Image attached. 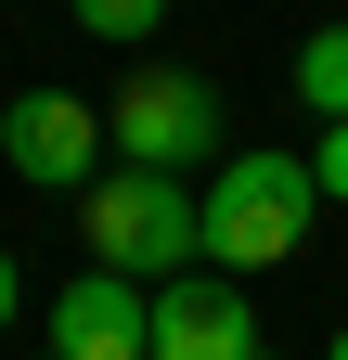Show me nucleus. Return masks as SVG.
I'll return each instance as SVG.
<instances>
[{
    "mask_svg": "<svg viewBox=\"0 0 348 360\" xmlns=\"http://www.w3.org/2000/svg\"><path fill=\"white\" fill-rule=\"evenodd\" d=\"M310 206H323V180H310V155H220L206 167V270H284L297 257V232H310Z\"/></svg>",
    "mask_w": 348,
    "mask_h": 360,
    "instance_id": "f257e3e1",
    "label": "nucleus"
},
{
    "mask_svg": "<svg viewBox=\"0 0 348 360\" xmlns=\"http://www.w3.org/2000/svg\"><path fill=\"white\" fill-rule=\"evenodd\" d=\"M206 193L168 167H104L91 180V270H129V283H181V270H206Z\"/></svg>",
    "mask_w": 348,
    "mask_h": 360,
    "instance_id": "f03ea898",
    "label": "nucleus"
},
{
    "mask_svg": "<svg viewBox=\"0 0 348 360\" xmlns=\"http://www.w3.org/2000/svg\"><path fill=\"white\" fill-rule=\"evenodd\" d=\"M104 129H116V167H168V180H194L206 155H220V90H206L194 65H142L104 103Z\"/></svg>",
    "mask_w": 348,
    "mask_h": 360,
    "instance_id": "7ed1b4c3",
    "label": "nucleus"
},
{
    "mask_svg": "<svg viewBox=\"0 0 348 360\" xmlns=\"http://www.w3.org/2000/svg\"><path fill=\"white\" fill-rule=\"evenodd\" d=\"M0 167L39 180V193H91L116 167V129H104L91 90H13V103H0Z\"/></svg>",
    "mask_w": 348,
    "mask_h": 360,
    "instance_id": "20e7f679",
    "label": "nucleus"
},
{
    "mask_svg": "<svg viewBox=\"0 0 348 360\" xmlns=\"http://www.w3.org/2000/svg\"><path fill=\"white\" fill-rule=\"evenodd\" d=\"M155 360H271V322L232 270H181L155 283Z\"/></svg>",
    "mask_w": 348,
    "mask_h": 360,
    "instance_id": "39448f33",
    "label": "nucleus"
},
{
    "mask_svg": "<svg viewBox=\"0 0 348 360\" xmlns=\"http://www.w3.org/2000/svg\"><path fill=\"white\" fill-rule=\"evenodd\" d=\"M52 360H155V283L77 270V283L52 296Z\"/></svg>",
    "mask_w": 348,
    "mask_h": 360,
    "instance_id": "423d86ee",
    "label": "nucleus"
},
{
    "mask_svg": "<svg viewBox=\"0 0 348 360\" xmlns=\"http://www.w3.org/2000/svg\"><path fill=\"white\" fill-rule=\"evenodd\" d=\"M297 103H323V129L348 116V13H335V26H310V39H297Z\"/></svg>",
    "mask_w": 348,
    "mask_h": 360,
    "instance_id": "0eeeda50",
    "label": "nucleus"
},
{
    "mask_svg": "<svg viewBox=\"0 0 348 360\" xmlns=\"http://www.w3.org/2000/svg\"><path fill=\"white\" fill-rule=\"evenodd\" d=\"M65 13H77V26H91V39H116V52H142V39H155V13H168V0H65Z\"/></svg>",
    "mask_w": 348,
    "mask_h": 360,
    "instance_id": "6e6552de",
    "label": "nucleus"
},
{
    "mask_svg": "<svg viewBox=\"0 0 348 360\" xmlns=\"http://www.w3.org/2000/svg\"><path fill=\"white\" fill-rule=\"evenodd\" d=\"M310 180H323V206H348V116H335L323 142H310Z\"/></svg>",
    "mask_w": 348,
    "mask_h": 360,
    "instance_id": "1a4fd4ad",
    "label": "nucleus"
},
{
    "mask_svg": "<svg viewBox=\"0 0 348 360\" xmlns=\"http://www.w3.org/2000/svg\"><path fill=\"white\" fill-rule=\"evenodd\" d=\"M0 322H26V283H13V257H0Z\"/></svg>",
    "mask_w": 348,
    "mask_h": 360,
    "instance_id": "9d476101",
    "label": "nucleus"
},
{
    "mask_svg": "<svg viewBox=\"0 0 348 360\" xmlns=\"http://www.w3.org/2000/svg\"><path fill=\"white\" fill-rule=\"evenodd\" d=\"M323 360H348V322H335V347H323Z\"/></svg>",
    "mask_w": 348,
    "mask_h": 360,
    "instance_id": "9b49d317",
    "label": "nucleus"
},
{
    "mask_svg": "<svg viewBox=\"0 0 348 360\" xmlns=\"http://www.w3.org/2000/svg\"><path fill=\"white\" fill-rule=\"evenodd\" d=\"M39 360H52V347H39Z\"/></svg>",
    "mask_w": 348,
    "mask_h": 360,
    "instance_id": "f8f14e48",
    "label": "nucleus"
}]
</instances>
